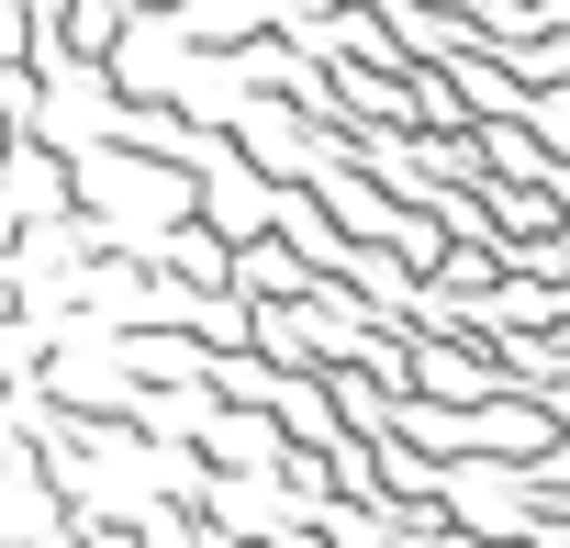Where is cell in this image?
Returning a JSON list of instances; mask_svg holds the SVG:
<instances>
[{
	"instance_id": "8992f818",
	"label": "cell",
	"mask_w": 570,
	"mask_h": 548,
	"mask_svg": "<svg viewBox=\"0 0 570 548\" xmlns=\"http://www.w3.org/2000/svg\"><path fill=\"white\" fill-rule=\"evenodd\" d=\"M124 12H190V0H124Z\"/></svg>"
},
{
	"instance_id": "6da1fadb",
	"label": "cell",
	"mask_w": 570,
	"mask_h": 548,
	"mask_svg": "<svg viewBox=\"0 0 570 548\" xmlns=\"http://www.w3.org/2000/svg\"><path fill=\"white\" fill-rule=\"evenodd\" d=\"M190 213H202L224 246H257V235H279V179H268V168H246V157H235V135H224V157L202 168V202H190Z\"/></svg>"
},
{
	"instance_id": "7a4b0ae2",
	"label": "cell",
	"mask_w": 570,
	"mask_h": 548,
	"mask_svg": "<svg viewBox=\"0 0 570 548\" xmlns=\"http://www.w3.org/2000/svg\"><path fill=\"white\" fill-rule=\"evenodd\" d=\"M0 202H12V224L79 213V157H68L57 135H12V157H0Z\"/></svg>"
},
{
	"instance_id": "52a82bcc",
	"label": "cell",
	"mask_w": 570,
	"mask_h": 548,
	"mask_svg": "<svg viewBox=\"0 0 570 548\" xmlns=\"http://www.w3.org/2000/svg\"><path fill=\"white\" fill-rule=\"evenodd\" d=\"M12 235H23V224H12V202H0V257H12Z\"/></svg>"
},
{
	"instance_id": "3957f363",
	"label": "cell",
	"mask_w": 570,
	"mask_h": 548,
	"mask_svg": "<svg viewBox=\"0 0 570 548\" xmlns=\"http://www.w3.org/2000/svg\"><path fill=\"white\" fill-rule=\"evenodd\" d=\"M414 392L425 403H492V392H514V370L492 336H414Z\"/></svg>"
},
{
	"instance_id": "5b68a950",
	"label": "cell",
	"mask_w": 570,
	"mask_h": 548,
	"mask_svg": "<svg viewBox=\"0 0 570 548\" xmlns=\"http://www.w3.org/2000/svg\"><path fill=\"white\" fill-rule=\"evenodd\" d=\"M525 135L548 146V168H570V79L559 90H525Z\"/></svg>"
},
{
	"instance_id": "277c9868",
	"label": "cell",
	"mask_w": 570,
	"mask_h": 548,
	"mask_svg": "<svg viewBox=\"0 0 570 548\" xmlns=\"http://www.w3.org/2000/svg\"><path fill=\"white\" fill-rule=\"evenodd\" d=\"M325 292V268L292 246V235H257V246H235V303H314Z\"/></svg>"
}]
</instances>
